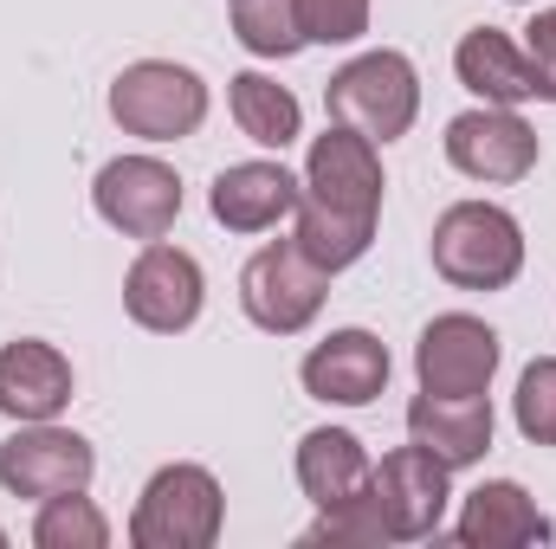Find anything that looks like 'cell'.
Listing matches in <instances>:
<instances>
[{
  "label": "cell",
  "mask_w": 556,
  "mask_h": 549,
  "mask_svg": "<svg viewBox=\"0 0 556 549\" xmlns=\"http://www.w3.org/2000/svg\"><path fill=\"white\" fill-rule=\"evenodd\" d=\"M492 369H498V336L479 323V317H433L427 330H420L415 343V375L427 395H453V401H466V395H485L492 388Z\"/></svg>",
  "instance_id": "cell-10"
},
{
  "label": "cell",
  "mask_w": 556,
  "mask_h": 549,
  "mask_svg": "<svg viewBox=\"0 0 556 549\" xmlns=\"http://www.w3.org/2000/svg\"><path fill=\"white\" fill-rule=\"evenodd\" d=\"M298 188L278 162H240L214 181V220L227 233H266L285 214H298Z\"/></svg>",
  "instance_id": "cell-16"
},
{
  "label": "cell",
  "mask_w": 556,
  "mask_h": 549,
  "mask_svg": "<svg viewBox=\"0 0 556 549\" xmlns=\"http://www.w3.org/2000/svg\"><path fill=\"white\" fill-rule=\"evenodd\" d=\"M324 104L356 137L395 142V137H408V124H415V111H420V78L402 52H363V59H350L324 85Z\"/></svg>",
  "instance_id": "cell-3"
},
{
  "label": "cell",
  "mask_w": 556,
  "mask_h": 549,
  "mask_svg": "<svg viewBox=\"0 0 556 549\" xmlns=\"http://www.w3.org/2000/svg\"><path fill=\"white\" fill-rule=\"evenodd\" d=\"M111 117L142 142L194 137L201 117H207V85H201L188 65L142 59V65H130V72L111 85Z\"/></svg>",
  "instance_id": "cell-5"
},
{
  "label": "cell",
  "mask_w": 556,
  "mask_h": 549,
  "mask_svg": "<svg viewBox=\"0 0 556 549\" xmlns=\"http://www.w3.org/2000/svg\"><path fill=\"white\" fill-rule=\"evenodd\" d=\"M124 304H130V317L142 330H162V336L188 330L201 317V266L181 246L149 240L137 253V266H130V278H124Z\"/></svg>",
  "instance_id": "cell-12"
},
{
  "label": "cell",
  "mask_w": 556,
  "mask_h": 549,
  "mask_svg": "<svg viewBox=\"0 0 556 549\" xmlns=\"http://www.w3.org/2000/svg\"><path fill=\"white\" fill-rule=\"evenodd\" d=\"M369 472H376V465H369L363 439L343 433V426H317V433L298 439V485H304V498H311L317 511L363 498V491H369Z\"/></svg>",
  "instance_id": "cell-18"
},
{
  "label": "cell",
  "mask_w": 556,
  "mask_h": 549,
  "mask_svg": "<svg viewBox=\"0 0 556 549\" xmlns=\"http://www.w3.org/2000/svg\"><path fill=\"white\" fill-rule=\"evenodd\" d=\"M298 33L317 46H350L369 33V0H298Z\"/></svg>",
  "instance_id": "cell-25"
},
{
  "label": "cell",
  "mask_w": 556,
  "mask_h": 549,
  "mask_svg": "<svg viewBox=\"0 0 556 549\" xmlns=\"http://www.w3.org/2000/svg\"><path fill=\"white\" fill-rule=\"evenodd\" d=\"M33 544L39 549H104L111 544V524L98 518V505L85 491H65V498H46L39 524H33Z\"/></svg>",
  "instance_id": "cell-22"
},
{
  "label": "cell",
  "mask_w": 556,
  "mask_h": 549,
  "mask_svg": "<svg viewBox=\"0 0 556 549\" xmlns=\"http://www.w3.org/2000/svg\"><path fill=\"white\" fill-rule=\"evenodd\" d=\"M91 446L65 426H46V420H26V433H13L0 446V485L13 498H65V491H85L91 485Z\"/></svg>",
  "instance_id": "cell-8"
},
{
  "label": "cell",
  "mask_w": 556,
  "mask_h": 549,
  "mask_svg": "<svg viewBox=\"0 0 556 549\" xmlns=\"http://www.w3.org/2000/svg\"><path fill=\"white\" fill-rule=\"evenodd\" d=\"M446 162L472 181H525L538 168V130L505 104L466 111L446 124Z\"/></svg>",
  "instance_id": "cell-11"
},
{
  "label": "cell",
  "mask_w": 556,
  "mask_h": 549,
  "mask_svg": "<svg viewBox=\"0 0 556 549\" xmlns=\"http://www.w3.org/2000/svg\"><path fill=\"white\" fill-rule=\"evenodd\" d=\"M0 544H7V531H0Z\"/></svg>",
  "instance_id": "cell-27"
},
{
  "label": "cell",
  "mask_w": 556,
  "mask_h": 549,
  "mask_svg": "<svg viewBox=\"0 0 556 549\" xmlns=\"http://www.w3.org/2000/svg\"><path fill=\"white\" fill-rule=\"evenodd\" d=\"M525 59H531V72H538V98L556 104V13H538V20L525 26Z\"/></svg>",
  "instance_id": "cell-26"
},
{
  "label": "cell",
  "mask_w": 556,
  "mask_h": 549,
  "mask_svg": "<svg viewBox=\"0 0 556 549\" xmlns=\"http://www.w3.org/2000/svg\"><path fill=\"white\" fill-rule=\"evenodd\" d=\"M525 266V233L492 201H459L433 227V272L459 291H505Z\"/></svg>",
  "instance_id": "cell-2"
},
{
  "label": "cell",
  "mask_w": 556,
  "mask_h": 549,
  "mask_svg": "<svg viewBox=\"0 0 556 549\" xmlns=\"http://www.w3.org/2000/svg\"><path fill=\"white\" fill-rule=\"evenodd\" d=\"M304 544H350V549H376L389 544V524H382V511H376V498L363 491V498H350V505H330L311 531H304Z\"/></svg>",
  "instance_id": "cell-23"
},
{
  "label": "cell",
  "mask_w": 556,
  "mask_h": 549,
  "mask_svg": "<svg viewBox=\"0 0 556 549\" xmlns=\"http://www.w3.org/2000/svg\"><path fill=\"white\" fill-rule=\"evenodd\" d=\"M369 498L389 524V544H420L446 518V465L427 446H402L369 472Z\"/></svg>",
  "instance_id": "cell-7"
},
{
  "label": "cell",
  "mask_w": 556,
  "mask_h": 549,
  "mask_svg": "<svg viewBox=\"0 0 556 549\" xmlns=\"http://www.w3.org/2000/svg\"><path fill=\"white\" fill-rule=\"evenodd\" d=\"M220 537V485L201 465H162L137 498L130 544L137 549H207Z\"/></svg>",
  "instance_id": "cell-4"
},
{
  "label": "cell",
  "mask_w": 556,
  "mask_h": 549,
  "mask_svg": "<svg viewBox=\"0 0 556 549\" xmlns=\"http://www.w3.org/2000/svg\"><path fill=\"white\" fill-rule=\"evenodd\" d=\"M72 401V362L52 349V343H7L0 349V413L13 420H52V413Z\"/></svg>",
  "instance_id": "cell-15"
},
{
  "label": "cell",
  "mask_w": 556,
  "mask_h": 549,
  "mask_svg": "<svg viewBox=\"0 0 556 549\" xmlns=\"http://www.w3.org/2000/svg\"><path fill=\"white\" fill-rule=\"evenodd\" d=\"M518 433L531 446H556V356L531 362L518 382Z\"/></svg>",
  "instance_id": "cell-24"
},
{
  "label": "cell",
  "mask_w": 556,
  "mask_h": 549,
  "mask_svg": "<svg viewBox=\"0 0 556 549\" xmlns=\"http://www.w3.org/2000/svg\"><path fill=\"white\" fill-rule=\"evenodd\" d=\"M376 214H382V162H376V142L356 137L350 124L324 130V137L311 142V162H304L298 233L291 240L324 272H343V266H356L369 253Z\"/></svg>",
  "instance_id": "cell-1"
},
{
  "label": "cell",
  "mask_w": 556,
  "mask_h": 549,
  "mask_svg": "<svg viewBox=\"0 0 556 549\" xmlns=\"http://www.w3.org/2000/svg\"><path fill=\"white\" fill-rule=\"evenodd\" d=\"M233 124L266 149H285V142H298V98L273 85L266 72H240L233 78Z\"/></svg>",
  "instance_id": "cell-20"
},
{
  "label": "cell",
  "mask_w": 556,
  "mask_h": 549,
  "mask_svg": "<svg viewBox=\"0 0 556 549\" xmlns=\"http://www.w3.org/2000/svg\"><path fill=\"white\" fill-rule=\"evenodd\" d=\"M233 33L260 59H291L304 46L298 33V0H233Z\"/></svg>",
  "instance_id": "cell-21"
},
{
  "label": "cell",
  "mask_w": 556,
  "mask_h": 549,
  "mask_svg": "<svg viewBox=\"0 0 556 549\" xmlns=\"http://www.w3.org/2000/svg\"><path fill=\"white\" fill-rule=\"evenodd\" d=\"M324 284H330V272H324L317 259H304L298 240H278V246H266V253L247 259V272H240V304H247V317H253L260 330L298 336V330L324 310Z\"/></svg>",
  "instance_id": "cell-6"
},
{
  "label": "cell",
  "mask_w": 556,
  "mask_h": 549,
  "mask_svg": "<svg viewBox=\"0 0 556 549\" xmlns=\"http://www.w3.org/2000/svg\"><path fill=\"white\" fill-rule=\"evenodd\" d=\"M453 65H459V85L466 91H479L485 104H525V98H538V72H531V59H525V46H511L498 26H479V33H466L459 39V52H453Z\"/></svg>",
  "instance_id": "cell-19"
},
{
  "label": "cell",
  "mask_w": 556,
  "mask_h": 549,
  "mask_svg": "<svg viewBox=\"0 0 556 549\" xmlns=\"http://www.w3.org/2000/svg\"><path fill=\"white\" fill-rule=\"evenodd\" d=\"M91 201H98V214H104L124 240H162V233L175 227V214H181V181H175V168L155 162V155H124V162H111V168L98 175Z\"/></svg>",
  "instance_id": "cell-9"
},
{
  "label": "cell",
  "mask_w": 556,
  "mask_h": 549,
  "mask_svg": "<svg viewBox=\"0 0 556 549\" xmlns=\"http://www.w3.org/2000/svg\"><path fill=\"white\" fill-rule=\"evenodd\" d=\"M408 433H415V446H427L446 472L453 465H479L492 452V401L485 395L453 401V395H427L420 388L415 401H408Z\"/></svg>",
  "instance_id": "cell-14"
},
{
  "label": "cell",
  "mask_w": 556,
  "mask_h": 549,
  "mask_svg": "<svg viewBox=\"0 0 556 549\" xmlns=\"http://www.w3.org/2000/svg\"><path fill=\"white\" fill-rule=\"evenodd\" d=\"M304 388L337 408H369L389 388V349L369 330H337L330 343L304 356Z\"/></svg>",
  "instance_id": "cell-13"
},
{
  "label": "cell",
  "mask_w": 556,
  "mask_h": 549,
  "mask_svg": "<svg viewBox=\"0 0 556 549\" xmlns=\"http://www.w3.org/2000/svg\"><path fill=\"white\" fill-rule=\"evenodd\" d=\"M453 537L466 549H525V544H551V518H544L511 478H498V485H479V491L466 498Z\"/></svg>",
  "instance_id": "cell-17"
}]
</instances>
